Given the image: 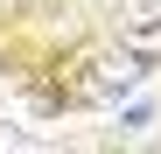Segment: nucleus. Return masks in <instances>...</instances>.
<instances>
[{"mask_svg":"<svg viewBox=\"0 0 161 154\" xmlns=\"http://www.w3.org/2000/svg\"><path fill=\"white\" fill-rule=\"evenodd\" d=\"M119 42H126V49H140V56H154V63H161V14H154V7H140V14H133L126 28H119Z\"/></svg>","mask_w":161,"mask_h":154,"instance_id":"1","label":"nucleus"},{"mask_svg":"<svg viewBox=\"0 0 161 154\" xmlns=\"http://www.w3.org/2000/svg\"><path fill=\"white\" fill-rule=\"evenodd\" d=\"M147 126H154V105H126L119 112V133H147Z\"/></svg>","mask_w":161,"mask_h":154,"instance_id":"2","label":"nucleus"}]
</instances>
